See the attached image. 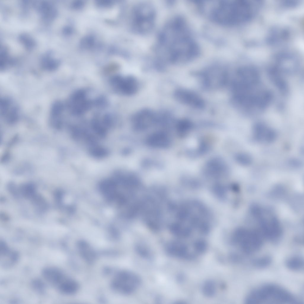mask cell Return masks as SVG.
Instances as JSON below:
<instances>
[{"label": "cell", "mask_w": 304, "mask_h": 304, "mask_svg": "<svg viewBox=\"0 0 304 304\" xmlns=\"http://www.w3.org/2000/svg\"><path fill=\"white\" fill-rule=\"evenodd\" d=\"M166 253L170 256L179 258L190 257L187 245L184 243L177 241L169 243L165 247Z\"/></svg>", "instance_id": "obj_16"}, {"label": "cell", "mask_w": 304, "mask_h": 304, "mask_svg": "<svg viewBox=\"0 0 304 304\" xmlns=\"http://www.w3.org/2000/svg\"><path fill=\"white\" fill-rule=\"evenodd\" d=\"M154 64L165 70L167 64L183 63L198 54L197 45L189 34L184 21L179 17L170 20L158 37Z\"/></svg>", "instance_id": "obj_1"}, {"label": "cell", "mask_w": 304, "mask_h": 304, "mask_svg": "<svg viewBox=\"0 0 304 304\" xmlns=\"http://www.w3.org/2000/svg\"><path fill=\"white\" fill-rule=\"evenodd\" d=\"M212 189L214 194L218 198L223 199L225 198L226 191L228 188L224 185L217 183L213 185Z\"/></svg>", "instance_id": "obj_25"}, {"label": "cell", "mask_w": 304, "mask_h": 304, "mask_svg": "<svg viewBox=\"0 0 304 304\" xmlns=\"http://www.w3.org/2000/svg\"><path fill=\"white\" fill-rule=\"evenodd\" d=\"M132 121L135 129H145L154 124H157L158 112L149 108L142 109L133 114Z\"/></svg>", "instance_id": "obj_12"}, {"label": "cell", "mask_w": 304, "mask_h": 304, "mask_svg": "<svg viewBox=\"0 0 304 304\" xmlns=\"http://www.w3.org/2000/svg\"><path fill=\"white\" fill-rule=\"evenodd\" d=\"M230 168L227 161L219 156L213 157L203 165L201 173L206 178L218 179L226 177L230 172Z\"/></svg>", "instance_id": "obj_8"}, {"label": "cell", "mask_w": 304, "mask_h": 304, "mask_svg": "<svg viewBox=\"0 0 304 304\" xmlns=\"http://www.w3.org/2000/svg\"><path fill=\"white\" fill-rule=\"evenodd\" d=\"M201 78L204 86L208 89H217L224 85L228 79L227 71L224 68L219 66L210 67L201 75Z\"/></svg>", "instance_id": "obj_9"}, {"label": "cell", "mask_w": 304, "mask_h": 304, "mask_svg": "<svg viewBox=\"0 0 304 304\" xmlns=\"http://www.w3.org/2000/svg\"><path fill=\"white\" fill-rule=\"evenodd\" d=\"M253 137L256 142L263 144H269L275 140L277 137L276 131L266 124L257 123L252 129Z\"/></svg>", "instance_id": "obj_14"}, {"label": "cell", "mask_w": 304, "mask_h": 304, "mask_svg": "<svg viewBox=\"0 0 304 304\" xmlns=\"http://www.w3.org/2000/svg\"><path fill=\"white\" fill-rule=\"evenodd\" d=\"M148 144L153 147L164 148L169 145L170 141L167 135L162 132L152 134L148 138Z\"/></svg>", "instance_id": "obj_19"}, {"label": "cell", "mask_w": 304, "mask_h": 304, "mask_svg": "<svg viewBox=\"0 0 304 304\" xmlns=\"http://www.w3.org/2000/svg\"><path fill=\"white\" fill-rule=\"evenodd\" d=\"M271 259L268 256H264L254 259L253 264L258 268H263L268 266L270 263Z\"/></svg>", "instance_id": "obj_26"}, {"label": "cell", "mask_w": 304, "mask_h": 304, "mask_svg": "<svg viewBox=\"0 0 304 304\" xmlns=\"http://www.w3.org/2000/svg\"><path fill=\"white\" fill-rule=\"evenodd\" d=\"M211 11L213 19L218 23L232 26L248 21L260 8L258 0H228L219 1Z\"/></svg>", "instance_id": "obj_2"}, {"label": "cell", "mask_w": 304, "mask_h": 304, "mask_svg": "<svg viewBox=\"0 0 304 304\" xmlns=\"http://www.w3.org/2000/svg\"><path fill=\"white\" fill-rule=\"evenodd\" d=\"M64 105L61 102L57 101L52 104L50 112V120L52 125L56 128L60 127L61 124V115Z\"/></svg>", "instance_id": "obj_18"}, {"label": "cell", "mask_w": 304, "mask_h": 304, "mask_svg": "<svg viewBox=\"0 0 304 304\" xmlns=\"http://www.w3.org/2000/svg\"><path fill=\"white\" fill-rule=\"evenodd\" d=\"M110 81L117 92L125 96L134 95L137 92L140 88L138 80L131 75L125 76L115 75L111 78Z\"/></svg>", "instance_id": "obj_11"}, {"label": "cell", "mask_w": 304, "mask_h": 304, "mask_svg": "<svg viewBox=\"0 0 304 304\" xmlns=\"http://www.w3.org/2000/svg\"><path fill=\"white\" fill-rule=\"evenodd\" d=\"M183 178L184 183L190 188L195 189L198 188L201 185L200 180L192 176L186 175Z\"/></svg>", "instance_id": "obj_24"}, {"label": "cell", "mask_w": 304, "mask_h": 304, "mask_svg": "<svg viewBox=\"0 0 304 304\" xmlns=\"http://www.w3.org/2000/svg\"><path fill=\"white\" fill-rule=\"evenodd\" d=\"M235 161L238 164L243 166L251 164L252 162L251 156L247 153L239 152L235 153L233 156Z\"/></svg>", "instance_id": "obj_23"}, {"label": "cell", "mask_w": 304, "mask_h": 304, "mask_svg": "<svg viewBox=\"0 0 304 304\" xmlns=\"http://www.w3.org/2000/svg\"><path fill=\"white\" fill-rule=\"evenodd\" d=\"M253 213L256 218L262 231V235L271 241L278 240L281 236L282 229L277 217L270 210L255 207Z\"/></svg>", "instance_id": "obj_5"}, {"label": "cell", "mask_w": 304, "mask_h": 304, "mask_svg": "<svg viewBox=\"0 0 304 304\" xmlns=\"http://www.w3.org/2000/svg\"><path fill=\"white\" fill-rule=\"evenodd\" d=\"M245 302L247 304H259L272 302L280 304L295 303L294 297L289 292L280 286L267 284L258 288L247 296Z\"/></svg>", "instance_id": "obj_3"}, {"label": "cell", "mask_w": 304, "mask_h": 304, "mask_svg": "<svg viewBox=\"0 0 304 304\" xmlns=\"http://www.w3.org/2000/svg\"><path fill=\"white\" fill-rule=\"evenodd\" d=\"M1 115L7 123L12 124L16 122L19 116L18 107L10 99L2 98L0 101Z\"/></svg>", "instance_id": "obj_15"}, {"label": "cell", "mask_w": 304, "mask_h": 304, "mask_svg": "<svg viewBox=\"0 0 304 304\" xmlns=\"http://www.w3.org/2000/svg\"><path fill=\"white\" fill-rule=\"evenodd\" d=\"M43 275L48 282L64 293L69 292L73 286L74 280L66 276L56 268H46L43 271Z\"/></svg>", "instance_id": "obj_10"}, {"label": "cell", "mask_w": 304, "mask_h": 304, "mask_svg": "<svg viewBox=\"0 0 304 304\" xmlns=\"http://www.w3.org/2000/svg\"><path fill=\"white\" fill-rule=\"evenodd\" d=\"M155 19V11L151 5L146 2L138 3L132 8L131 11V28L136 33H147L153 28Z\"/></svg>", "instance_id": "obj_4"}, {"label": "cell", "mask_w": 304, "mask_h": 304, "mask_svg": "<svg viewBox=\"0 0 304 304\" xmlns=\"http://www.w3.org/2000/svg\"><path fill=\"white\" fill-rule=\"evenodd\" d=\"M141 283L140 277L134 273L127 270L121 271L113 279V288L119 292L126 294L135 292Z\"/></svg>", "instance_id": "obj_7"}, {"label": "cell", "mask_w": 304, "mask_h": 304, "mask_svg": "<svg viewBox=\"0 0 304 304\" xmlns=\"http://www.w3.org/2000/svg\"><path fill=\"white\" fill-rule=\"evenodd\" d=\"M194 248L197 253L202 254L207 249V243L204 240L198 239L194 243Z\"/></svg>", "instance_id": "obj_27"}, {"label": "cell", "mask_w": 304, "mask_h": 304, "mask_svg": "<svg viewBox=\"0 0 304 304\" xmlns=\"http://www.w3.org/2000/svg\"><path fill=\"white\" fill-rule=\"evenodd\" d=\"M173 96L179 102L193 108L201 109L205 105L204 102L200 96L186 89H176L173 92Z\"/></svg>", "instance_id": "obj_13"}, {"label": "cell", "mask_w": 304, "mask_h": 304, "mask_svg": "<svg viewBox=\"0 0 304 304\" xmlns=\"http://www.w3.org/2000/svg\"><path fill=\"white\" fill-rule=\"evenodd\" d=\"M137 251L141 256L148 258L151 256V253L148 248L143 246H139L136 248Z\"/></svg>", "instance_id": "obj_28"}, {"label": "cell", "mask_w": 304, "mask_h": 304, "mask_svg": "<svg viewBox=\"0 0 304 304\" xmlns=\"http://www.w3.org/2000/svg\"><path fill=\"white\" fill-rule=\"evenodd\" d=\"M286 263L288 268L294 271L300 270L303 266V260L299 256H293L289 258L286 261Z\"/></svg>", "instance_id": "obj_21"}, {"label": "cell", "mask_w": 304, "mask_h": 304, "mask_svg": "<svg viewBox=\"0 0 304 304\" xmlns=\"http://www.w3.org/2000/svg\"><path fill=\"white\" fill-rule=\"evenodd\" d=\"M262 237L256 230L241 227L234 231L232 240L243 253L251 254L258 251L262 247Z\"/></svg>", "instance_id": "obj_6"}, {"label": "cell", "mask_w": 304, "mask_h": 304, "mask_svg": "<svg viewBox=\"0 0 304 304\" xmlns=\"http://www.w3.org/2000/svg\"><path fill=\"white\" fill-rule=\"evenodd\" d=\"M212 148V145L209 140L204 138L199 141L197 146L195 148L190 149L186 151L187 156L192 159L202 157L208 153Z\"/></svg>", "instance_id": "obj_17"}, {"label": "cell", "mask_w": 304, "mask_h": 304, "mask_svg": "<svg viewBox=\"0 0 304 304\" xmlns=\"http://www.w3.org/2000/svg\"><path fill=\"white\" fill-rule=\"evenodd\" d=\"M202 291L203 294L206 297L213 296L216 292V286L214 282L210 280L205 281L202 285Z\"/></svg>", "instance_id": "obj_22"}, {"label": "cell", "mask_w": 304, "mask_h": 304, "mask_svg": "<svg viewBox=\"0 0 304 304\" xmlns=\"http://www.w3.org/2000/svg\"><path fill=\"white\" fill-rule=\"evenodd\" d=\"M193 123L189 120L183 119L176 121L175 127L178 134L183 137L187 135L194 128Z\"/></svg>", "instance_id": "obj_20"}]
</instances>
